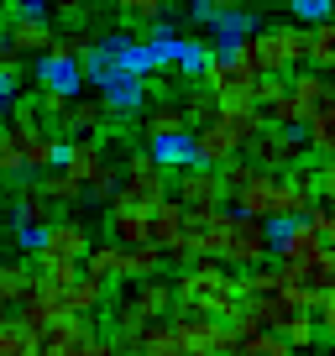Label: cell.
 <instances>
[{"instance_id":"13","label":"cell","mask_w":335,"mask_h":356,"mask_svg":"<svg viewBox=\"0 0 335 356\" xmlns=\"http://www.w3.org/2000/svg\"><path fill=\"white\" fill-rule=\"evenodd\" d=\"M90 231L79 220H47V231H42V252L37 257H58V262H84V252H90Z\"/></svg>"},{"instance_id":"16","label":"cell","mask_w":335,"mask_h":356,"mask_svg":"<svg viewBox=\"0 0 335 356\" xmlns=\"http://www.w3.org/2000/svg\"><path fill=\"white\" fill-rule=\"evenodd\" d=\"M147 157H152L163 173H183V168H194V131L152 136V142H147Z\"/></svg>"},{"instance_id":"25","label":"cell","mask_w":335,"mask_h":356,"mask_svg":"<svg viewBox=\"0 0 335 356\" xmlns=\"http://www.w3.org/2000/svg\"><path fill=\"white\" fill-rule=\"evenodd\" d=\"M11 126H6V131L11 136H32V131H47V121H53V115H47V105H42V95H37V100H11Z\"/></svg>"},{"instance_id":"29","label":"cell","mask_w":335,"mask_h":356,"mask_svg":"<svg viewBox=\"0 0 335 356\" xmlns=\"http://www.w3.org/2000/svg\"><path fill=\"white\" fill-rule=\"evenodd\" d=\"M37 189H42V200L53 204V210H58V204H79V200H84V184H74V178L63 173V168L42 173V178H37Z\"/></svg>"},{"instance_id":"9","label":"cell","mask_w":335,"mask_h":356,"mask_svg":"<svg viewBox=\"0 0 335 356\" xmlns=\"http://www.w3.org/2000/svg\"><path fill=\"white\" fill-rule=\"evenodd\" d=\"M58 168H63L74 184H90L100 168H111V152H105L100 136H63V147H58Z\"/></svg>"},{"instance_id":"46","label":"cell","mask_w":335,"mask_h":356,"mask_svg":"<svg viewBox=\"0 0 335 356\" xmlns=\"http://www.w3.org/2000/svg\"><path fill=\"white\" fill-rule=\"evenodd\" d=\"M0 204H6V194H0Z\"/></svg>"},{"instance_id":"2","label":"cell","mask_w":335,"mask_h":356,"mask_svg":"<svg viewBox=\"0 0 335 356\" xmlns=\"http://www.w3.org/2000/svg\"><path fill=\"white\" fill-rule=\"evenodd\" d=\"M168 200V173L147 152H126V168L115 173V204L131 210H157Z\"/></svg>"},{"instance_id":"31","label":"cell","mask_w":335,"mask_h":356,"mask_svg":"<svg viewBox=\"0 0 335 356\" xmlns=\"http://www.w3.org/2000/svg\"><path fill=\"white\" fill-rule=\"evenodd\" d=\"M278 335H283L288 351H314V346H320V330H314L309 314H288V320L278 325Z\"/></svg>"},{"instance_id":"34","label":"cell","mask_w":335,"mask_h":356,"mask_svg":"<svg viewBox=\"0 0 335 356\" xmlns=\"http://www.w3.org/2000/svg\"><path fill=\"white\" fill-rule=\"evenodd\" d=\"M330 6H335V0H288L293 22H304V26H320V22H330Z\"/></svg>"},{"instance_id":"35","label":"cell","mask_w":335,"mask_h":356,"mask_svg":"<svg viewBox=\"0 0 335 356\" xmlns=\"http://www.w3.org/2000/svg\"><path fill=\"white\" fill-rule=\"evenodd\" d=\"M11 173H22V142L0 126V178H11Z\"/></svg>"},{"instance_id":"6","label":"cell","mask_w":335,"mask_h":356,"mask_svg":"<svg viewBox=\"0 0 335 356\" xmlns=\"http://www.w3.org/2000/svg\"><path fill=\"white\" fill-rule=\"evenodd\" d=\"M268 241H272L268 257H278L283 273H299L304 262H314L320 252H330V246L309 231V220H268Z\"/></svg>"},{"instance_id":"3","label":"cell","mask_w":335,"mask_h":356,"mask_svg":"<svg viewBox=\"0 0 335 356\" xmlns=\"http://www.w3.org/2000/svg\"><path fill=\"white\" fill-rule=\"evenodd\" d=\"M246 163H257L262 173H288V168L309 163V147H304V131H283V126H257V136L241 147Z\"/></svg>"},{"instance_id":"37","label":"cell","mask_w":335,"mask_h":356,"mask_svg":"<svg viewBox=\"0 0 335 356\" xmlns=\"http://www.w3.org/2000/svg\"><path fill=\"white\" fill-rule=\"evenodd\" d=\"M304 220H309V231L320 236L325 246H330V236H335V215H330V204H309V215H304Z\"/></svg>"},{"instance_id":"38","label":"cell","mask_w":335,"mask_h":356,"mask_svg":"<svg viewBox=\"0 0 335 356\" xmlns=\"http://www.w3.org/2000/svg\"><path fill=\"white\" fill-rule=\"evenodd\" d=\"M115 6H121L126 16H136V22H157L168 0H115Z\"/></svg>"},{"instance_id":"19","label":"cell","mask_w":335,"mask_h":356,"mask_svg":"<svg viewBox=\"0 0 335 356\" xmlns=\"http://www.w3.org/2000/svg\"><path fill=\"white\" fill-rule=\"evenodd\" d=\"M299 131H304V147H309V157H314V163H325V157L335 152V105H320V111H309Z\"/></svg>"},{"instance_id":"41","label":"cell","mask_w":335,"mask_h":356,"mask_svg":"<svg viewBox=\"0 0 335 356\" xmlns=\"http://www.w3.org/2000/svg\"><path fill=\"white\" fill-rule=\"evenodd\" d=\"M42 231H47V225H42ZM42 231H32V225H22V231H16V246H22V252H42Z\"/></svg>"},{"instance_id":"42","label":"cell","mask_w":335,"mask_h":356,"mask_svg":"<svg viewBox=\"0 0 335 356\" xmlns=\"http://www.w3.org/2000/svg\"><path fill=\"white\" fill-rule=\"evenodd\" d=\"M84 356H126V351L115 341H90V351H84Z\"/></svg>"},{"instance_id":"23","label":"cell","mask_w":335,"mask_h":356,"mask_svg":"<svg viewBox=\"0 0 335 356\" xmlns=\"http://www.w3.org/2000/svg\"><path fill=\"white\" fill-rule=\"evenodd\" d=\"M147 220H152V210L111 204V236H115V246H142L147 241Z\"/></svg>"},{"instance_id":"24","label":"cell","mask_w":335,"mask_h":356,"mask_svg":"<svg viewBox=\"0 0 335 356\" xmlns=\"http://www.w3.org/2000/svg\"><path fill=\"white\" fill-rule=\"evenodd\" d=\"M37 289V273L26 262H0V309H16Z\"/></svg>"},{"instance_id":"39","label":"cell","mask_w":335,"mask_h":356,"mask_svg":"<svg viewBox=\"0 0 335 356\" xmlns=\"http://www.w3.org/2000/svg\"><path fill=\"white\" fill-rule=\"evenodd\" d=\"M16 16H47V0H6V22Z\"/></svg>"},{"instance_id":"7","label":"cell","mask_w":335,"mask_h":356,"mask_svg":"<svg viewBox=\"0 0 335 356\" xmlns=\"http://www.w3.org/2000/svg\"><path fill=\"white\" fill-rule=\"evenodd\" d=\"M168 200L183 204V215H210V210H220V200H225L220 173H215V168H183L179 184L168 189Z\"/></svg>"},{"instance_id":"4","label":"cell","mask_w":335,"mask_h":356,"mask_svg":"<svg viewBox=\"0 0 335 356\" xmlns=\"http://www.w3.org/2000/svg\"><path fill=\"white\" fill-rule=\"evenodd\" d=\"M257 74H293L304 68V26H257L246 37Z\"/></svg>"},{"instance_id":"18","label":"cell","mask_w":335,"mask_h":356,"mask_svg":"<svg viewBox=\"0 0 335 356\" xmlns=\"http://www.w3.org/2000/svg\"><path fill=\"white\" fill-rule=\"evenodd\" d=\"M100 100H105L111 115H136V111H147V79L121 74V79H111V84L100 89Z\"/></svg>"},{"instance_id":"20","label":"cell","mask_w":335,"mask_h":356,"mask_svg":"<svg viewBox=\"0 0 335 356\" xmlns=\"http://www.w3.org/2000/svg\"><path fill=\"white\" fill-rule=\"evenodd\" d=\"M163 252H157L152 241H142V246H121V267H115V278H126V283H142V278H163Z\"/></svg>"},{"instance_id":"27","label":"cell","mask_w":335,"mask_h":356,"mask_svg":"<svg viewBox=\"0 0 335 356\" xmlns=\"http://www.w3.org/2000/svg\"><path fill=\"white\" fill-rule=\"evenodd\" d=\"M47 220H53V204L42 200V189H37V184H26V189H16V231H22V225H32V231H42Z\"/></svg>"},{"instance_id":"32","label":"cell","mask_w":335,"mask_h":356,"mask_svg":"<svg viewBox=\"0 0 335 356\" xmlns=\"http://www.w3.org/2000/svg\"><path fill=\"white\" fill-rule=\"evenodd\" d=\"M231 356H293V351L283 346V335H278V330H257V335H246V341L236 346Z\"/></svg>"},{"instance_id":"28","label":"cell","mask_w":335,"mask_h":356,"mask_svg":"<svg viewBox=\"0 0 335 356\" xmlns=\"http://www.w3.org/2000/svg\"><path fill=\"white\" fill-rule=\"evenodd\" d=\"M115 267H121V246L105 241V246H90V252H84L79 273H84V278H100V283H115Z\"/></svg>"},{"instance_id":"21","label":"cell","mask_w":335,"mask_h":356,"mask_svg":"<svg viewBox=\"0 0 335 356\" xmlns=\"http://www.w3.org/2000/svg\"><path fill=\"white\" fill-rule=\"evenodd\" d=\"M16 142H22V173H53V168H58V147H63V136L32 131V136H16Z\"/></svg>"},{"instance_id":"44","label":"cell","mask_w":335,"mask_h":356,"mask_svg":"<svg viewBox=\"0 0 335 356\" xmlns=\"http://www.w3.org/2000/svg\"><path fill=\"white\" fill-rule=\"evenodd\" d=\"M257 6H278V0H257Z\"/></svg>"},{"instance_id":"17","label":"cell","mask_w":335,"mask_h":356,"mask_svg":"<svg viewBox=\"0 0 335 356\" xmlns=\"http://www.w3.org/2000/svg\"><path fill=\"white\" fill-rule=\"evenodd\" d=\"M288 100L299 105L304 115L320 111V105H335V84H330V74H314V68H304V74H288Z\"/></svg>"},{"instance_id":"22","label":"cell","mask_w":335,"mask_h":356,"mask_svg":"<svg viewBox=\"0 0 335 356\" xmlns=\"http://www.w3.org/2000/svg\"><path fill=\"white\" fill-rule=\"evenodd\" d=\"M304 63L314 74H330L335 68V26L320 22V26H304Z\"/></svg>"},{"instance_id":"12","label":"cell","mask_w":335,"mask_h":356,"mask_svg":"<svg viewBox=\"0 0 335 356\" xmlns=\"http://www.w3.org/2000/svg\"><path fill=\"white\" fill-rule=\"evenodd\" d=\"M126 42H131V37L111 32V37H100L90 53L79 58V68H84V84H100V89H105L111 79H121V53H126Z\"/></svg>"},{"instance_id":"26","label":"cell","mask_w":335,"mask_h":356,"mask_svg":"<svg viewBox=\"0 0 335 356\" xmlns=\"http://www.w3.org/2000/svg\"><path fill=\"white\" fill-rule=\"evenodd\" d=\"M0 356H37V335L11 309H0Z\"/></svg>"},{"instance_id":"15","label":"cell","mask_w":335,"mask_h":356,"mask_svg":"<svg viewBox=\"0 0 335 356\" xmlns=\"http://www.w3.org/2000/svg\"><path fill=\"white\" fill-rule=\"evenodd\" d=\"M95 42H100V32H95V16H84V22L53 26V42H47V58H68V63H79V58L90 53Z\"/></svg>"},{"instance_id":"33","label":"cell","mask_w":335,"mask_h":356,"mask_svg":"<svg viewBox=\"0 0 335 356\" xmlns=\"http://www.w3.org/2000/svg\"><path fill=\"white\" fill-rule=\"evenodd\" d=\"M179 111H183V126H204V121H215V100L204 95V89H189V95H179Z\"/></svg>"},{"instance_id":"43","label":"cell","mask_w":335,"mask_h":356,"mask_svg":"<svg viewBox=\"0 0 335 356\" xmlns=\"http://www.w3.org/2000/svg\"><path fill=\"white\" fill-rule=\"evenodd\" d=\"M90 346H74V351H42V356H84Z\"/></svg>"},{"instance_id":"5","label":"cell","mask_w":335,"mask_h":356,"mask_svg":"<svg viewBox=\"0 0 335 356\" xmlns=\"http://www.w3.org/2000/svg\"><path fill=\"white\" fill-rule=\"evenodd\" d=\"M204 95L215 100V111H252V84H257V74H246L241 63H231L225 53H210V63H204Z\"/></svg>"},{"instance_id":"11","label":"cell","mask_w":335,"mask_h":356,"mask_svg":"<svg viewBox=\"0 0 335 356\" xmlns=\"http://www.w3.org/2000/svg\"><path fill=\"white\" fill-rule=\"evenodd\" d=\"M32 79H37V95H53V100H74V95H84V68L79 63H68V58H37V68H32Z\"/></svg>"},{"instance_id":"14","label":"cell","mask_w":335,"mask_h":356,"mask_svg":"<svg viewBox=\"0 0 335 356\" xmlns=\"http://www.w3.org/2000/svg\"><path fill=\"white\" fill-rule=\"evenodd\" d=\"M47 42H53V22L47 16H16V22H6V47L16 58H42Z\"/></svg>"},{"instance_id":"30","label":"cell","mask_w":335,"mask_h":356,"mask_svg":"<svg viewBox=\"0 0 335 356\" xmlns=\"http://www.w3.org/2000/svg\"><path fill=\"white\" fill-rule=\"evenodd\" d=\"M142 131H147V142H152V136H168V131H189V126H183L179 100H163V105H152V111L142 115Z\"/></svg>"},{"instance_id":"45","label":"cell","mask_w":335,"mask_h":356,"mask_svg":"<svg viewBox=\"0 0 335 356\" xmlns=\"http://www.w3.org/2000/svg\"><path fill=\"white\" fill-rule=\"evenodd\" d=\"M183 6H199V0H183Z\"/></svg>"},{"instance_id":"10","label":"cell","mask_w":335,"mask_h":356,"mask_svg":"<svg viewBox=\"0 0 335 356\" xmlns=\"http://www.w3.org/2000/svg\"><path fill=\"white\" fill-rule=\"evenodd\" d=\"M53 121L63 126V136H100V131H105V121H111V111H105L100 95H74V100L58 105Z\"/></svg>"},{"instance_id":"40","label":"cell","mask_w":335,"mask_h":356,"mask_svg":"<svg viewBox=\"0 0 335 356\" xmlns=\"http://www.w3.org/2000/svg\"><path fill=\"white\" fill-rule=\"evenodd\" d=\"M0 74L11 79V84H22V74H26V63H22V58L11 53V47H0Z\"/></svg>"},{"instance_id":"36","label":"cell","mask_w":335,"mask_h":356,"mask_svg":"<svg viewBox=\"0 0 335 356\" xmlns=\"http://www.w3.org/2000/svg\"><path fill=\"white\" fill-rule=\"evenodd\" d=\"M53 16H63V22H84V16H95L90 11V0H47V22Z\"/></svg>"},{"instance_id":"1","label":"cell","mask_w":335,"mask_h":356,"mask_svg":"<svg viewBox=\"0 0 335 356\" xmlns=\"http://www.w3.org/2000/svg\"><path fill=\"white\" fill-rule=\"evenodd\" d=\"M241 309V289L210 257H194L183 262L179 283H173V314H204V320H231Z\"/></svg>"},{"instance_id":"8","label":"cell","mask_w":335,"mask_h":356,"mask_svg":"<svg viewBox=\"0 0 335 356\" xmlns=\"http://www.w3.org/2000/svg\"><path fill=\"white\" fill-rule=\"evenodd\" d=\"M194 22L210 26V37L220 42V53H225V47H236L241 37H252L257 11H252V6H210V0H199V6H194Z\"/></svg>"}]
</instances>
